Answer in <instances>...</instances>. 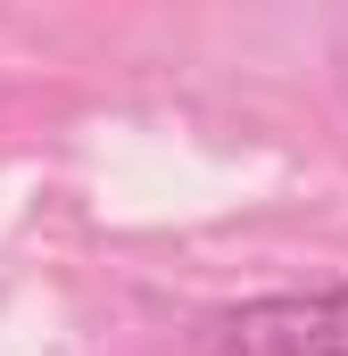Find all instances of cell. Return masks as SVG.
<instances>
[{
    "label": "cell",
    "instance_id": "cell-1",
    "mask_svg": "<svg viewBox=\"0 0 348 356\" xmlns=\"http://www.w3.org/2000/svg\"><path fill=\"white\" fill-rule=\"evenodd\" d=\"M199 356H348V282L324 290H265L241 307H216L199 332Z\"/></svg>",
    "mask_w": 348,
    "mask_h": 356
}]
</instances>
